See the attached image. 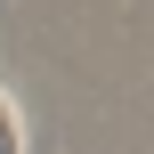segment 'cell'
Returning a JSON list of instances; mask_svg holds the SVG:
<instances>
[{"instance_id":"6da1fadb","label":"cell","mask_w":154,"mask_h":154,"mask_svg":"<svg viewBox=\"0 0 154 154\" xmlns=\"http://www.w3.org/2000/svg\"><path fill=\"white\" fill-rule=\"evenodd\" d=\"M0 154H24V114H16L8 89H0Z\"/></svg>"}]
</instances>
